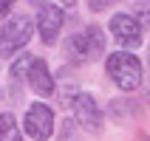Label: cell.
I'll return each instance as SVG.
<instances>
[{"label":"cell","mask_w":150,"mask_h":141,"mask_svg":"<svg viewBox=\"0 0 150 141\" xmlns=\"http://www.w3.org/2000/svg\"><path fill=\"white\" fill-rule=\"evenodd\" d=\"M105 71H108V79L116 85L119 90H136L142 88V79H144V68L139 62L136 54L130 51H113L108 59H105Z\"/></svg>","instance_id":"obj_1"},{"label":"cell","mask_w":150,"mask_h":141,"mask_svg":"<svg viewBox=\"0 0 150 141\" xmlns=\"http://www.w3.org/2000/svg\"><path fill=\"white\" fill-rule=\"evenodd\" d=\"M105 54V34H102L99 25H88L82 31L71 34L65 40V57L71 62H93V59H99Z\"/></svg>","instance_id":"obj_2"},{"label":"cell","mask_w":150,"mask_h":141,"mask_svg":"<svg viewBox=\"0 0 150 141\" xmlns=\"http://www.w3.org/2000/svg\"><path fill=\"white\" fill-rule=\"evenodd\" d=\"M31 31H34V25L25 14H17L11 20H6L0 25V57H11L17 51H23L28 45V40H31Z\"/></svg>","instance_id":"obj_3"},{"label":"cell","mask_w":150,"mask_h":141,"mask_svg":"<svg viewBox=\"0 0 150 141\" xmlns=\"http://www.w3.org/2000/svg\"><path fill=\"white\" fill-rule=\"evenodd\" d=\"M110 34H113V40H116L125 51L139 48V45H142V40H144L142 23H139L133 14H125V11H119V14L110 17Z\"/></svg>","instance_id":"obj_4"},{"label":"cell","mask_w":150,"mask_h":141,"mask_svg":"<svg viewBox=\"0 0 150 141\" xmlns=\"http://www.w3.org/2000/svg\"><path fill=\"white\" fill-rule=\"evenodd\" d=\"M68 105H71V110H74L76 124H82L88 133H102L105 116H102V107L96 105V99H93L91 93H76Z\"/></svg>","instance_id":"obj_5"},{"label":"cell","mask_w":150,"mask_h":141,"mask_svg":"<svg viewBox=\"0 0 150 141\" xmlns=\"http://www.w3.org/2000/svg\"><path fill=\"white\" fill-rule=\"evenodd\" d=\"M23 130L37 141L51 138V133H54V110L45 102H34L23 116Z\"/></svg>","instance_id":"obj_6"},{"label":"cell","mask_w":150,"mask_h":141,"mask_svg":"<svg viewBox=\"0 0 150 141\" xmlns=\"http://www.w3.org/2000/svg\"><path fill=\"white\" fill-rule=\"evenodd\" d=\"M65 25V11L54 3H42L40 6V14H37V34L45 45H54L59 40V31Z\"/></svg>","instance_id":"obj_7"},{"label":"cell","mask_w":150,"mask_h":141,"mask_svg":"<svg viewBox=\"0 0 150 141\" xmlns=\"http://www.w3.org/2000/svg\"><path fill=\"white\" fill-rule=\"evenodd\" d=\"M25 82H28V88H31L37 96H51V93L57 90L54 76H51L45 59H40V57H31V62H28V74H25Z\"/></svg>","instance_id":"obj_8"},{"label":"cell","mask_w":150,"mask_h":141,"mask_svg":"<svg viewBox=\"0 0 150 141\" xmlns=\"http://www.w3.org/2000/svg\"><path fill=\"white\" fill-rule=\"evenodd\" d=\"M0 141H20V130L11 113H0Z\"/></svg>","instance_id":"obj_9"},{"label":"cell","mask_w":150,"mask_h":141,"mask_svg":"<svg viewBox=\"0 0 150 141\" xmlns=\"http://www.w3.org/2000/svg\"><path fill=\"white\" fill-rule=\"evenodd\" d=\"M136 20H144V23L150 25V8H142V11H139V17H136ZM144 23H142V28H144Z\"/></svg>","instance_id":"obj_10"},{"label":"cell","mask_w":150,"mask_h":141,"mask_svg":"<svg viewBox=\"0 0 150 141\" xmlns=\"http://www.w3.org/2000/svg\"><path fill=\"white\" fill-rule=\"evenodd\" d=\"M88 8H93V11H99V8H110V3H88Z\"/></svg>","instance_id":"obj_11"},{"label":"cell","mask_w":150,"mask_h":141,"mask_svg":"<svg viewBox=\"0 0 150 141\" xmlns=\"http://www.w3.org/2000/svg\"><path fill=\"white\" fill-rule=\"evenodd\" d=\"M11 11V3H0V17H6Z\"/></svg>","instance_id":"obj_12"},{"label":"cell","mask_w":150,"mask_h":141,"mask_svg":"<svg viewBox=\"0 0 150 141\" xmlns=\"http://www.w3.org/2000/svg\"><path fill=\"white\" fill-rule=\"evenodd\" d=\"M142 141H150V138H142Z\"/></svg>","instance_id":"obj_13"}]
</instances>
